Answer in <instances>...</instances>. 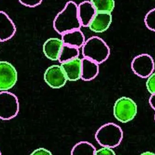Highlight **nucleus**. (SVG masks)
Wrapping results in <instances>:
<instances>
[{
	"mask_svg": "<svg viewBox=\"0 0 155 155\" xmlns=\"http://www.w3.org/2000/svg\"><path fill=\"white\" fill-rule=\"evenodd\" d=\"M19 2L24 6L30 8H35L41 4V0H20Z\"/></svg>",
	"mask_w": 155,
	"mask_h": 155,
	"instance_id": "412c9836",
	"label": "nucleus"
},
{
	"mask_svg": "<svg viewBox=\"0 0 155 155\" xmlns=\"http://www.w3.org/2000/svg\"><path fill=\"white\" fill-rule=\"evenodd\" d=\"M0 155H2V153H1V151H0Z\"/></svg>",
	"mask_w": 155,
	"mask_h": 155,
	"instance_id": "a878e982",
	"label": "nucleus"
},
{
	"mask_svg": "<svg viewBox=\"0 0 155 155\" xmlns=\"http://www.w3.org/2000/svg\"><path fill=\"white\" fill-rule=\"evenodd\" d=\"M144 23L149 30L155 32V8L151 9L146 14Z\"/></svg>",
	"mask_w": 155,
	"mask_h": 155,
	"instance_id": "6ab92c4d",
	"label": "nucleus"
},
{
	"mask_svg": "<svg viewBox=\"0 0 155 155\" xmlns=\"http://www.w3.org/2000/svg\"><path fill=\"white\" fill-rule=\"evenodd\" d=\"M63 45L61 39L57 37L49 38L43 45L44 53L48 59L57 61Z\"/></svg>",
	"mask_w": 155,
	"mask_h": 155,
	"instance_id": "9b49d317",
	"label": "nucleus"
},
{
	"mask_svg": "<svg viewBox=\"0 0 155 155\" xmlns=\"http://www.w3.org/2000/svg\"><path fill=\"white\" fill-rule=\"evenodd\" d=\"M16 32V26L7 13L0 11V42L12 39Z\"/></svg>",
	"mask_w": 155,
	"mask_h": 155,
	"instance_id": "1a4fd4ad",
	"label": "nucleus"
},
{
	"mask_svg": "<svg viewBox=\"0 0 155 155\" xmlns=\"http://www.w3.org/2000/svg\"><path fill=\"white\" fill-rule=\"evenodd\" d=\"M149 103L151 107L155 111V94L151 95L149 98Z\"/></svg>",
	"mask_w": 155,
	"mask_h": 155,
	"instance_id": "b1692460",
	"label": "nucleus"
},
{
	"mask_svg": "<svg viewBox=\"0 0 155 155\" xmlns=\"http://www.w3.org/2000/svg\"><path fill=\"white\" fill-rule=\"evenodd\" d=\"M84 58L90 59L100 64L105 62L110 54L109 46L100 37L94 36L86 40L82 47Z\"/></svg>",
	"mask_w": 155,
	"mask_h": 155,
	"instance_id": "f03ea898",
	"label": "nucleus"
},
{
	"mask_svg": "<svg viewBox=\"0 0 155 155\" xmlns=\"http://www.w3.org/2000/svg\"><path fill=\"white\" fill-rule=\"evenodd\" d=\"M18 97L8 91L0 92V119L8 121L15 118L19 113Z\"/></svg>",
	"mask_w": 155,
	"mask_h": 155,
	"instance_id": "39448f33",
	"label": "nucleus"
},
{
	"mask_svg": "<svg viewBox=\"0 0 155 155\" xmlns=\"http://www.w3.org/2000/svg\"><path fill=\"white\" fill-rule=\"evenodd\" d=\"M82 59L79 57L61 64L68 81H76L81 79Z\"/></svg>",
	"mask_w": 155,
	"mask_h": 155,
	"instance_id": "f8f14e48",
	"label": "nucleus"
},
{
	"mask_svg": "<svg viewBox=\"0 0 155 155\" xmlns=\"http://www.w3.org/2000/svg\"></svg>",
	"mask_w": 155,
	"mask_h": 155,
	"instance_id": "cd10ccee",
	"label": "nucleus"
},
{
	"mask_svg": "<svg viewBox=\"0 0 155 155\" xmlns=\"http://www.w3.org/2000/svg\"><path fill=\"white\" fill-rule=\"evenodd\" d=\"M81 26L78 13V5L72 1L66 4L53 21L54 28L61 35L73 30L80 29Z\"/></svg>",
	"mask_w": 155,
	"mask_h": 155,
	"instance_id": "f257e3e1",
	"label": "nucleus"
},
{
	"mask_svg": "<svg viewBox=\"0 0 155 155\" xmlns=\"http://www.w3.org/2000/svg\"><path fill=\"white\" fill-rule=\"evenodd\" d=\"M154 119H155V116H154Z\"/></svg>",
	"mask_w": 155,
	"mask_h": 155,
	"instance_id": "bb28decb",
	"label": "nucleus"
},
{
	"mask_svg": "<svg viewBox=\"0 0 155 155\" xmlns=\"http://www.w3.org/2000/svg\"><path fill=\"white\" fill-rule=\"evenodd\" d=\"M112 21V14L97 12L88 27L92 32H103L109 28Z\"/></svg>",
	"mask_w": 155,
	"mask_h": 155,
	"instance_id": "9d476101",
	"label": "nucleus"
},
{
	"mask_svg": "<svg viewBox=\"0 0 155 155\" xmlns=\"http://www.w3.org/2000/svg\"><path fill=\"white\" fill-rule=\"evenodd\" d=\"M113 111L114 116L117 121L126 123L131 122L136 116L137 105L130 97L123 96L116 101Z\"/></svg>",
	"mask_w": 155,
	"mask_h": 155,
	"instance_id": "20e7f679",
	"label": "nucleus"
},
{
	"mask_svg": "<svg viewBox=\"0 0 155 155\" xmlns=\"http://www.w3.org/2000/svg\"><path fill=\"white\" fill-rule=\"evenodd\" d=\"M140 155H155V153H153V152L147 151V152H144V153H142Z\"/></svg>",
	"mask_w": 155,
	"mask_h": 155,
	"instance_id": "393cba45",
	"label": "nucleus"
},
{
	"mask_svg": "<svg viewBox=\"0 0 155 155\" xmlns=\"http://www.w3.org/2000/svg\"><path fill=\"white\" fill-rule=\"evenodd\" d=\"M146 86L147 91L151 95L155 94V72L147 77Z\"/></svg>",
	"mask_w": 155,
	"mask_h": 155,
	"instance_id": "aec40b11",
	"label": "nucleus"
},
{
	"mask_svg": "<svg viewBox=\"0 0 155 155\" xmlns=\"http://www.w3.org/2000/svg\"><path fill=\"white\" fill-rule=\"evenodd\" d=\"M97 12L91 1H84L78 5V13L81 25L88 27Z\"/></svg>",
	"mask_w": 155,
	"mask_h": 155,
	"instance_id": "ddd939ff",
	"label": "nucleus"
},
{
	"mask_svg": "<svg viewBox=\"0 0 155 155\" xmlns=\"http://www.w3.org/2000/svg\"><path fill=\"white\" fill-rule=\"evenodd\" d=\"M124 137L122 128L114 123H108L101 126L97 131L95 139L102 147L113 148L118 146Z\"/></svg>",
	"mask_w": 155,
	"mask_h": 155,
	"instance_id": "7ed1b4c3",
	"label": "nucleus"
},
{
	"mask_svg": "<svg viewBox=\"0 0 155 155\" xmlns=\"http://www.w3.org/2000/svg\"><path fill=\"white\" fill-rule=\"evenodd\" d=\"M30 155H53L49 150L44 148H39L34 150Z\"/></svg>",
	"mask_w": 155,
	"mask_h": 155,
	"instance_id": "5701e85b",
	"label": "nucleus"
},
{
	"mask_svg": "<svg viewBox=\"0 0 155 155\" xmlns=\"http://www.w3.org/2000/svg\"><path fill=\"white\" fill-rule=\"evenodd\" d=\"M64 44L79 48L83 47L85 42V38L83 32L80 30H73L62 35Z\"/></svg>",
	"mask_w": 155,
	"mask_h": 155,
	"instance_id": "2eb2a0df",
	"label": "nucleus"
},
{
	"mask_svg": "<svg viewBox=\"0 0 155 155\" xmlns=\"http://www.w3.org/2000/svg\"><path fill=\"white\" fill-rule=\"evenodd\" d=\"M95 147L91 143L80 142L76 144L72 149L71 155H94Z\"/></svg>",
	"mask_w": 155,
	"mask_h": 155,
	"instance_id": "dca6fc26",
	"label": "nucleus"
},
{
	"mask_svg": "<svg viewBox=\"0 0 155 155\" xmlns=\"http://www.w3.org/2000/svg\"><path fill=\"white\" fill-rule=\"evenodd\" d=\"M131 68L135 74L143 78H147L155 69V62L152 56L148 54L137 56L131 63Z\"/></svg>",
	"mask_w": 155,
	"mask_h": 155,
	"instance_id": "423d86ee",
	"label": "nucleus"
},
{
	"mask_svg": "<svg viewBox=\"0 0 155 155\" xmlns=\"http://www.w3.org/2000/svg\"><path fill=\"white\" fill-rule=\"evenodd\" d=\"M91 2L97 12L111 13L115 6V2L112 0H93Z\"/></svg>",
	"mask_w": 155,
	"mask_h": 155,
	"instance_id": "a211bd4d",
	"label": "nucleus"
},
{
	"mask_svg": "<svg viewBox=\"0 0 155 155\" xmlns=\"http://www.w3.org/2000/svg\"><path fill=\"white\" fill-rule=\"evenodd\" d=\"M45 81L54 89L63 87L68 81L61 65H53L49 66L44 75Z\"/></svg>",
	"mask_w": 155,
	"mask_h": 155,
	"instance_id": "6e6552de",
	"label": "nucleus"
},
{
	"mask_svg": "<svg viewBox=\"0 0 155 155\" xmlns=\"http://www.w3.org/2000/svg\"><path fill=\"white\" fill-rule=\"evenodd\" d=\"M94 155H116L113 148L102 147L95 152Z\"/></svg>",
	"mask_w": 155,
	"mask_h": 155,
	"instance_id": "4be33fe9",
	"label": "nucleus"
},
{
	"mask_svg": "<svg viewBox=\"0 0 155 155\" xmlns=\"http://www.w3.org/2000/svg\"><path fill=\"white\" fill-rule=\"evenodd\" d=\"M79 49L64 44L59 56L58 61L61 64L79 57Z\"/></svg>",
	"mask_w": 155,
	"mask_h": 155,
	"instance_id": "f3484780",
	"label": "nucleus"
},
{
	"mask_svg": "<svg viewBox=\"0 0 155 155\" xmlns=\"http://www.w3.org/2000/svg\"><path fill=\"white\" fill-rule=\"evenodd\" d=\"M99 64L87 59H82L81 79L84 81L94 80L99 73Z\"/></svg>",
	"mask_w": 155,
	"mask_h": 155,
	"instance_id": "4468645a",
	"label": "nucleus"
},
{
	"mask_svg": "<svg viewBox=\"0 0 155 155\" xmlns=\"http://www.w3.org/2000/svg\"><path fill=\"white\" fill-rule=\"evenodd\" d=\"M18 73L13 65L7 61H0V91H7L16 84Z\"/></svg>",
	"mask_w": 155,
	"mask_h": 155,
	"instance_id": "0eeeda50",
	"label": "nucleus"
}]
</instances>
